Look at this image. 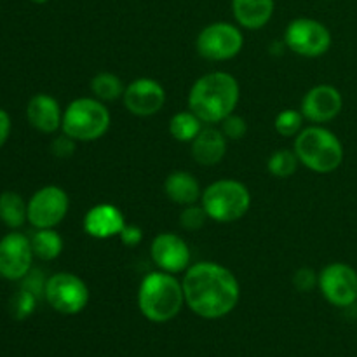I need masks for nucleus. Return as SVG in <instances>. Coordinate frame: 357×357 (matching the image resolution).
Instances as JSON below:
<instances>
[{
	"instance_id": "f257e3e1",
	"label": "nucleus",
	"mask_w": 357,
	"mask_h": 357,
	"mask_svg": "<svg viewBox=\"0 0 357 357\" xmlns=\"http://www.w3.org/2000/svg\"><path fill=\"white\" fill-rule=\"evenodd\" d=\"M185 305L202 319H222L237 307L241 284L232 271L216 261L190 265L181 279Z\"/></svg>"
},
{
	"instance_id": "f03ea898",
	"label": "nucleus",
	"mask_w": 357,
	"mask_h": 357,
	"mask_svg": "<svg viewBox=\"0 0 357 357\" xmlns=\"http://www.w3.org/2000/svg\"><path fill=\"white\" fill-rule=\"evenodd\" d=\"M241 98V87L229 72H209L199 77L188 93V110L202 122L220 124L234 114Z\"/></svg>"
},
{
	"instance_id": "7ed1b4c3",
	"label": "nucleus",
	"mask_w": 357,
	"mask_h": 357,
	"mask_svg": "<svg viewBox=\"0 0 357 357\" xmlns=\"http://www.w3.org/2000/svg\"><path fill=\"white\" fill-rule=\"evenodd\" d=\"M183 305V284L174 274L155 271L139 282L138 309L150 323H169L181 312Z\"/></svg>"
},
{
	"instance_id": "20e7f679",
	"label": "nucleus",
	"mask_w": 357,
	"mask_h": 357,
	"mask_svg": "<svg viewBox=\"0 0 357 357\" xmlns=\"http://www.w3.org/2000/svg\"><path fill=\"white\" fill-rule=\"evenodd\" d=\"M295 150L300 164L319 174H330L344 162V145L340 138L321 124L303 128L295 136Z\"/></svg>"
},
{
	"instance_id": "39448f33",
	"label": "nucleus",
	"mask_w": 357,
	"mask_h": 357,
	"mask_svg": "<svg viewBox=\"0 0 357 357\" xmlns=\"http://www.w3.org/2000/svg\"><path fill=\"white\" fill-rule=\"evenodd\" d=\"M112 124L110 110L96 98H77L63 112L61 131L75 142H96Z\"/></svg>"
},
{
	"instance_id": "423d86ee",
	"label": "nucleus",
	"mask_w": 357,
	"mask_h": 357,
	"mask_svg": "<svg viewBox=\"0 0 357 357\" xmlns=\"http://www.w3.org/2000/svg\"><path fill=\"white\" fill-rule=\"evenodd\" d=\"M201 204L213 222L234 223L250 211V188L237 180L223 178L202 190Z\"/></svg>"
},
{
	"instance_id": "0eeeda50",
	"label": "nucleus",
	"mask_w": 357,
	"mask_h": 357,
	"mask_svg": "<svg viewBox=\"0 0 357 357\" xmlns=\"http://www.w3.org/2000/svg\"><path fill=\"white\" fill-rule=\"evenodd\" d=\"M284 44L289 51L303 58H319L331 47V31L321 21L312 17H296L286 26Z\"/></svg>"
},
{
	"instance_id": "6e6552de",
	"label": "nucleus",
	"mask_w": 357,
	"mask_h": 357,
	"mask_svg": "<svg viewBox=\"0 0 357 357\" xmlns=\"http://www.w3.org/2000/svg\"><path fill=\"white\" fill-rule=\"evenodd\" d=\"M44 298L56 312L75 316L89 303V288L79 275L72 272H58L45 282Z\"/></svg>"
},
{
	"instance_id": "1a4fd4ad",
	"label": "nucleus",
	"mask_w": 357,
	"mask_h": 357,
	"mask_svg": "<svg viewBox=\"0 0 357 357\" xmlns=\"http://www.w3.org/2000/svg\"><path fill=\"white\" fill-rule=\"evenodd\" d=\"M244 45L239 28L227 21H218L202 28L197 35L195 47L201 58L208 61H229L236 58Z\"/></svg>"
},
{
	"instance_id": "9d476101",
	"label": "nucleus",
	"mask_w": 357,
	"mask_h": 357,
	"mask_svg": "<svg viewBox=\"0 0 357 357\" xmlns=\"http://www.w3.org/2000/svg\"><path fill=\"white\" fill-rule=\"evenodd\" d=\"M70 208L68 194L61 187L47 185L28 201V222L35 229H54L65 220Z\"/></svg>"
},
{
	"instance_id": "9b49d317",
	"label": "nucleus",
	"mask_w": 357,
	"mask_h": 357,
	"mask_svg": "<svg viewBox=\"0 0 357 357\" xmlns=\"http://www.w3.org/2000/svg\"><path fill=\"white\" fill-rule=\"evenodd\" d=\"M319 289L328 303L347 309L357 302V271L342 261H333L319 272Z\"/></svg>"
},
{
	"instance_id": "f8f14e48",
	"label": "nucleus",
	"mask_w": 357,
	"mask_h": 357,
	"mask_svg": "<svg viewBox=\"0 0 357 357\" xmlns=\"http://www.w3.org/2000/svg\"><path fill=\"white\" fill-rule=\"evenodd\" d=\"M30 237L10 232L0 239V275L7 281H21L31 271L33 261Z\"/></svg>"
},
{
	"instance_id": "ddd939ff",
	"label": "nucleus",
	"mask_w": 357,
	"mask_h": 357,
	"mask_svg": "<svg viewBox=\"0 0 357 357\" xmlns=\"http://www.w3.org/2000/svg\"><path fill=\"white\" fill-rule=\"evenodd\" d=\"M122 100L129 114L136 117H152L166 105V89L159 80L139 77L126 86Z\"/></svg>"
},
{
	"instance_id": "4468645a",
	"label": "nucleus",
	"mask_w": 357,
	"mask_h": 357,
	"mask_svg": "<svg viewBox=\"0 0 357 357\" xmlns=\"http://www.w3.org/2000/svg\"><path fill=\"white\" fill-rule=\"evenodd\" d=\"M150 257L159 271L169 272V274H180L187 272L190 267L192 253L183 237L174 232H160L153 237L150 246Z\"/></svg>"
},
{
	"instance_id": "2eb2a0df",
	"label": "nucleus",
	"mask_w": 357,
	"mask_h": 357,
	"mask_svg": "<svg viewBox=\"0 0 357 357\" xmlns=\"http://www.w3.org/2000/svg\"><path fill=\"white\" fill-rule=\"evenodd\" d=\"M342 108H344V96L337 87L330 84L314 86L312 89L307 91L300 105L303 117L312 124H326L333 121L340 115Z\"/></svg>"
},
{
	"instance_id": "dca6fc26",
	"label": "nucleus",
	"mask_w": 357,
	"mask_h": 357,
	"mask_svg": "<svg viewBox=\"0 0 357 357\" xmlns=\"http://www.w3.org/2000/svg\"><path fill=\"white\" fill-rule=\"evenodd\" d=\"M128 225L126 216L117 206L108 204H96L86 213L84 216V230L89 237L94 239H110V237H119L122 229Z\"/></svg>"
},
{
	"instance_id": "f3484780",
	"label": "nucleus",
	"mask_w": 357,
	"mask_h": 357,
	"mask_svg": "<svg viewBox=\"0 0 357 357\" xmlns=\"http://www.w3.org/2000/svg\"><path fill=\"white\" fill-rule=\"evenodd\" d=\"M26 119L31 128H35L37 131L52 135L61 129L63 110L56 98H52L51 94L38 93L28 101Z\"/></svg>"
},
{
	"instance_id": "a211bd4d",
	"label": "nucleus",
	"mask_w": 357,
	"mask_h": 357,
	"mask_svg": "<svg viewBox=\"0 0 357 357\" xmlns=\"http://www.w3.org/2000/svg\"><path fill=\"white\" fill-rule=\"evenodd\" d=\"M225 135L222 129L216 128H202L197 138L192 142V157L201 166H216L222 162L227 153Z\"/></svg>"
},
{
	"instance_id": "6ab92c4d",
	"label": "nucleus",
	"mask_w": 357,
	"mask_h": 357,
	"mask_svg": "<svg viewBox=\"0 0 357 357\" xmlns=\"http://www.w3.org/2000/svg\"><path fill=\"white\" fill-rule=\"evenodd\" d=\"M274 0H232V13L246 30H260L274 14Z\"/></svg>"
},
{
	"instance_id": "aec40b11",
	"label": "nucleus",
	"mask_w": 357,
	"mask_h": 357,
	"mask_svg": "<svg viewBox=\"0 0 357 357\" xmlns=\"http://www.w3.org/2000/svg\"><path fill=\"white\" fill-rule=\"evenodd\" d=\"M164 194L174 204L190 206L201 201L202 188L197 178L188 171H173L164 181Z\"/></svg>"
},
{
	"instance_id": "412c9836",
	"label": "nucleus",
	"mask_w": 357,
	"mask_h": 357,
	"mask_svg": "<svg viewBox=\"0 0 357 357\" xmlns=\"http://www.w3.org/2000/svg\"><path fill=\"white\" fill-rule=\"evenodd\" d=\"M28 220V202L17 192L7 190L0 194V222L16 230Z\"/></svg>"
},
{
	"instance_id": "4be33fe9",
	"label": "nucleus",
	"mask_w": 357,
	"mask_h": 357,
	"mask_svg": "<svg viewBox=\"0 0 357 357\" xmlns=\"http://www.w3.org/2000/svg\"><path fill=\"white\" fill-rule=\"evenodd\" d=\"M30 243L35 258L42 261L56 260L63 251V237L54 229H37Z\"/></svg>"
},
{
	"instance_id": "5701e85b",
	"label": "nucleus",
	"mask_w": 357,
	"mask_h": 357,
	"mask_svg": "<svg viewBox=\"0 0 357 357\" xmlns=\"http://www.w3.org/2000/svg\"><path fill=\"white\" fill-rule=\"evenodd\" d=\"M204 122L194 114V112H178L169 121V132L176 142L192 143L197 138L199 132L202 131Z\"/></svg>"
},
{
	"instance_id": "b1692460",
	"label": "nucleus",
	"mask_w": 357,
	"mask_h": 357,
	"mask_svg": "<svg viewBox=\"0 0 357 357\" xmlns=\"http://www.w3.org/2000/svg\"><path fill=\"white\" fill-rule=\"evenodd\" d=\"M91 93L100 101H115L124 96V82L112 72H101L91 79Z\"/></svg>"
},
{
	"instance_id": "393cba45",
	"label": "nucleus",
	"mask_w": 357,
	"mask_h": 357,
	"mask_svg": "<svg viewBox=\"0 0 357 357\" xmlns=\"http://www.w3.org/2000/svg\"><path fill=\"white\" fill-rule=\"evenodd\" d=\"M300 166V160L296 157L295 150L291 149H281L275 150L271 157H268L267 169L272 176L275 178H289L291 174L296 173Z\"/></svg>"
},
{
	"instance_id": "a878e982",
	"label": "nucleus",
	"mask_w": 357,
	"mask_h": 357,
	"mask_svg": "<svg viewBox=\"0 0 357 357\" xmlns=\"http://www.w3.org/2000/svg\"><path fill=\"white\" fill-rule=\"evenodd\" d=\"M303 121H305V117H303L302 110L284 108V110H281L275 115L274 128L284 138H293V136H296L303 129Z\"/></svg>"
},
{
	"instance_id": "bb28decb",
	"label": "nucleus",
	"mask_w": 357,
	"mask_h": 357,
	"mask_svg": "<svg viewBox=\"0 0 357 357\" xmlns=\"http://www.w3.org/2000/svg\"><path fill=\"white\" fill-rule=\"evenodd\" d=\"M37 302L38 296H35L31 291H28V289L24 288L17 289L9 302L10 316L16 321L28 319V317L35 312V309H37Z\"/></svg>"
},
{
	"instance_id": "cd10ccee",
	"label": "nucleus",
	"mask_w": 357,
	"mask_h": 357,
	"mask_svg": "<svg viewBox=\"0 0 357 357\" xmlns=\"http://www.w3.org/2000/svg\"><path fill=\"white\" fill-rule=\"evenodd\" d=\"M208 213H206V209L197 204H190V206H185V209L181 211L180 215V223L181 227H183L185 230H188V232H195V230L202 229L206 223V220H208Z\"/></svg>"
},
{
	"instance_id": "c85d7f7f",
	"label": "nucleus",
	"mask_w": 357,
	"mask_h": 357,
	"mask_svg": "<svg viewBox=\"0 0 357 357\" xmlns=\"http://www.w3.org/2000/svg\"><path fill=\"white\" fill-rule=\"evenodd\" d=\"M222 132L225 135L227 139H232V142H237V139H243L248 132V122L243 115H237L236 112L230 114L229 117L223 119L222 122Z\"/></svg>"
},
{
	"instance_id": "c756f323",
	"label": "nucleus",
	"mask_w": 357,
	"mask_h": 357,
	"mask_svg": "<svg viewBox=\"0 0 357 357\" xmlns=\"http://www.w3.org/2000/svg\"><path fill=\"white\" fill-rule=\"evenodd\" d=\"M293 286L300 293H310L319 286V274L310 267H302L293 275Z\"/></svg>"
},
{
	"instance_id": "7c9ffc66",
	"label": "nucleus",
	"mask_w": 357,
	"mask_h": 357,
	"mask_svg": "<svg viewBox=\"0 0 357 357\" xmlns=\"http://www.w3.org/2000/svg\"><path fill=\"white\" fill-rule=\"evenodd\" d=\"M77 142L73 138H70L68 135L63 132L61 136H56L51 143V152L52 155L59 157V159H68V157L73 155L75 152Z\"/></svg>"
},
{
	"instance_id": "2f4dec72",
	"label": "nucleus",
	"mask_w": 357,
	"mask_h": 357,
	"mask_svg": "<svg viewBox=\"0 0 357 357\" xmlns=\"http://www.w3.org/2000/svg\"><path fill=\"white\" fill-rule=\"evenodd\" d=\"M21 281H23V286H21V288L28 289V291H31L35 296H38V298L44 296L45 282H47V279L42 278V272L33 271V268H31V271L28 272Z\"/></svg>"
},
{
	"instance_id": "473e14b6",
	"label": "nucleus",
	"mask_w": 357,
	"mask_h": 357,
	"mask_svg": "<svg viewBox=\"0 0 357 357\" xmlns=\"http://www.w3.org/2000/svg\"><path fill=\"white\" fill-rule=\"evenodd\" d=\"M119 239L122 241V244L128 248H135L138 246L139 243H142L143 239V232L139 227H135V225H126L124 229H122V232L119 234Z\"/></svg>"
},
{
	"instance_id": "72a5a7b5",
	"label": "nucleus",
	"mask_w": 357,
	"mask_h": 357,
	"mask_svg": "<svg viewBox=\"0 0 357 357\" xmlns=\"http://www.w3.org/2000/svg\"><path fill=\"white\" fill-rule=\"evenodd\" d=\"M10 128H13V122H10L9 114H7L3 108H0V149L6 145V142L9 139Z\"/></svg>"
},
{
	"instance_id": "f704fd0d",
	"label": "nucleus",
	"mask_w": 357,
	"mask_h": 357,
	"mask_svg": "<svg viewBox=\"0 0 357 357\" xmlns=\"http://www.w3.org/2000/svg\"><path fill=\"white\" fill-rule=\"evenodd\" d=\"M30 2H33V3H45V2H49V0H30Z\"/></svg>"
},
{
	"instance_id": "c9c22d12",
	"label": "nucleus",
	"mask_w": 357,
	"mask_h": 357,
	"mask_svg": "<svg viewBox=\"0 0 357 357\" xmlns=\"http://www.w3.org/2000/svg\"><path fill=\"white\" fill-rule=\"evenodd\" d=\"M0 278H2V275H0Z\"/></svg>"
}]
</instances>
